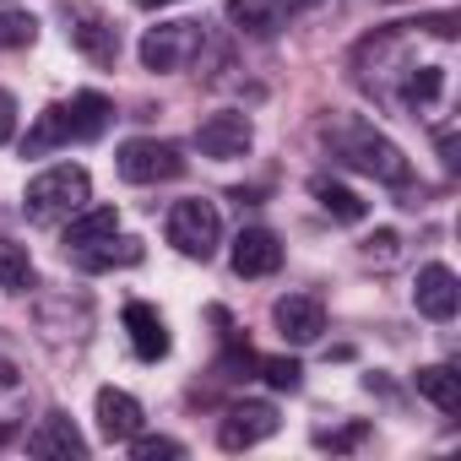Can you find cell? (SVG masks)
<instances>
[{
    "label": "cell",
    "mask_w": 461,
    "mask_h": 461,
    "mask_svg": "<svg viewBox=\"0 0 461 461\" xmlns=\"http://www.w3.org/2000/svg\"><path fill=\"white\" fill-rule=\"evenodd\" d=\"M201 55H206L201 23H158V28H147V39H141V66H147V71H185V66H195Z\"/></svg>",
    "instance_id": "6"
},
{
    "label": "cell",
    "mask_w": 461,
    "mask_h": 461,
    "mask_svg": "<svg viewBox=\"0 0 461 461\" xmlns=\"http://www.w3.org/2000/svg\"><path fill=\"white\" fill-rule=\"evenodd\" d=\"M125 445H131V456H136V461H158V456H185V445H179V439H168V434H141V429H136V434H131Z\"/></svg>",
    "instance_id": "27"
},
{
    "label": "cell",
    "mask_w": 461,
    "mask_h": 461,
    "mask_svg": "<svg viewBox=\"0 0 461 461\" xmlns=\"http://www.w3.org/2000/svg\"><path fill=\"white\" fill-rule=\"evenodd\" d=\"M272 321H277L283 342L304 348V342H315V337L326 331V304H321L315 294H283V299L272 304Z\"/></svg>",
    "instance_id": "11"
},
{
    "label": "cell",
    "mask_w": 461,
    "mask_h": 461,
    "mask_svg": "<svg viewBox=\"0 0 461 461\" xmlns=\"http://www.w3.org/2000/svg\"><path fill=\"white\" fill-rule=\"evenodd\" d=\"M87 195H93L87 168H82V163H55V168H44L39 179H28L23 212H28V222L55 228V222H66V217H77V212L87 206Z\"/></svg>",
    "instance_id": "4"
},
{
    "label": "cell",
    "mask_w": 461,
    "mask_h": 461,
    "mask_svg": "<svg viewBox=\"0 0 461 461\" xmlns=\"http://www.w3.org/2000/svg\"><path fill=\"white\" fill-rule=\"evenodd\" d=\"M228 23L250 39H272L288 28V12H283V0H228Z\"/></svg>",
    "instance_id": "17"
},
{
    "label": "cell",
    "mask_w": 461,
    "mask_h": 461,
    "mask_svg": "<svg viewBox=\"0 0 461 461\" xmlns=\"http://www.w3.org/2000/svg\"><path fill=\"white\" fill-rule=\"evenodd\" d=\"M66 39L93 60V66H114L120 60V28L93 12V6H66Z\"/></svg>",
    "instance_id": "8"
},
{
    "label": "cell",
    "mask_w": 461,
    "mask_h": 461,
    "mask_svg": "<svg viewBox=\"0 0 461 461\" xmlns=\"http://www.w3.org/2000/svg\"><path fill=\"white\" fill-rule=\"evenodd\" d=\"M310 195H315V201H321V212H331L337 222H364V217H369V206H364L348 185H337V179H326V174H315V179H310Z\"/></svg>",
    "instance_id": "20"
},
{
    "label": "cell",
    "mask_w": 461,
    "mask_h": 461,
    "mask_svg": "<svg viewBox=\"0 0 461 461\" xmlns=\"http://www.w3.org/2000/svg\"><path fill=\"white\" fill-rule=\"evenodd\" d=\"M33 33H39V23L28 12H0V50H23V44H33Z\"/></svg>",
    "instance_id": "25"
},
{
    "label": "cell",
    "mask_w": 461,
    "mask_h": 461,
    "mask_svg": "<svg viewBox=\"0 0 461 461\" xmlns=\"http://www.w3.org/2000/svg\"><path fill=\"white\" fill-rule=\"evenodd\" d=\"M109 234H120V212L114 206H82L71 217V228H66V256L71 250H87V245H98Z\"/></svg>",
    "instance_id": "19"
},
{
    "label": "cell",
    "mask_w": 461,
    "mask_h": 461,
    "mask_svg": "<svg viewBox=\"0 0 461 461\" xmlns=\"http://www.w3.org/2000/svg\"><path fill=\"white\" fill-rule=\"evenodd\" d=\"M17 418H23V375L17 364L0 358V439L17 434Z\"/></svg>",
    "instance_id": "23"
},
{
    "label": "cell",
    "mask_w": 461,
    "mask_h": 461,
    "mask_svg": "<svg viewBox=\"0 0 461 461\" xmlns=\"http://www.w3.org/2000/svg\"><path fill=\"white\" fill-rule=\"evenodd\" d=\"M369 434H375V429L358 418V423H342V429H321V434H315V445H321V450H358Z\"/></svg>",
    "instance_id": "26"
},
{
    "label": "cell",
    "mask_w": 461,
    "mask_h": 461,
    "mask_svg": "<svg viewBox=\"0 0 461 461\" xmlns=\"http://www.w3.org/2000/svg\"><path fill=\"white\" fill-rule=\"evenodd\" d=\"M168 245L179 250V256H190V261H212L217 256V245H222V217H217V206L212 201H174L168 206Z\"/></svg>",
    "instance_id": "5"
},
{
    "label": "cell",
    "mask_w": 461,
    "mask_h": 461,
    "mask_svg": "<svg viewBox=\"0 0 461 461\" xmlns=\"http://www.w3.org/2000/svg\"><path fill=\"white\" fill-rule=\"evenodd\" d=\"M141 240H125V234H109V240H98V245H87V250H71V261L82 267V272H114V267H141Z\"/></svg>",
    "instance_id": "18"
},
{
    "label": "cell",
    "mask_w": 461,
    "mask_h": 461,
    "mask_svg": "<svg viewBox=\"0 0 461 461\" xmlns=\"http://www.w3.org/2000/svg\"><path fill=\"white\" fill-rule=\"evenodd\" d=\"M277 267H283L277 234H267V228H245V234L234 240V272L240 277H272Z\"/></svg>",
    "instance_id": "15"
},
{
    "label": "cell",
    "mask_w": 461,
    "mask_h": 461,
    "mask_svg": "<svg viewBox=\"0 0 461 461\" xmlns=\"http://www.w3.org/2000/svg\"><path fill=\"white\" fill-rule=\"evenodd\" d=\"M28 456H87V439L77 434V423L66 412L39 418V429L28 434Z\"/></svg>",
    "instance_id": "16"
},
{
    "label": "cell",
    "mask_w": 461,
    "mask_h": 461,
    "mask_svg": "<svg viewBox=\"0 0 461 461\" xmlns=\"http://www.w3.org/2000/svg\"><path fill=\"white\" fill-rule=\"evenodd\" d=\"M353 82L434 131V141L456 136L450 109H456V17H423V23H391L380 33H369L353 50Z\"/></svg>",
    "instance_id": "1"
},
{
    "label": "cell",
    "mask_w": 461,
    "mask_h": 461,
    "mask_svg": "<svg viewBox=\"0 0 461 461\" xmlns=\"http://www.w3.org/2000/svg\"><path fill=\"white\" fill-rule=\"evenodd\" d=\"M364 256H369V261H380V267H385V261H396V234H391V228H380L375 240H364Z\"/></svg>",
    "instance_id": "28"
},
{
    "label": "cell",
    "mask_w": 461,
    "mask_h": 461,
    "mask_svg": "<svg viewBox=\"0 0 461 461\" xmlns=\"http://www.w3.org/2000/svg\"><path fill=\"white\" fill-rule=\"evenodd\" d=\"M12 136H17V98L0 87V147H6Z\"/></svg>",
    "instance_id": "29"
},
{
    "label": "cell",
    "mask_w": 461,
    "mask_h": 461,
    "mask_svg": "<svg viewBox=\"0 0 461 461\" xmlns=\"http://www.w3.org/2000/svg\"><path fill=\"white\" fill-rule=\"evenodd\" d=\"M120 179L131 185H163V179H179L185 174V152L174 141H158V136H136L120 147Z\"/></svg>",
    "instance_id": "7"
},
{
    "label": "cell",
    "mask_w": 461,
    "mask_h": 461,
    "mask_svg": "<svg viewBox=\"0 0 461 461\" xmlns=\"http://www.w3.org/2000/svg\"><path fill=\"white\" fill-rule=\"evenodd\" d=\"M109 120H114V104L104 98V93H77L71 104H50L39 120H33V131H28V158H44V152H55V147H71V141H98L104 131H109Z\"/></svg>",
    "instance_id": "3"
},
{
    "label": "cell",
    "mask_w": 461,
    "mask_h": 461,
    "mask_svg": "<svg viewBox=\"0 0 461 461\" xmlns=\"http://www.w3.org/2000/svg\"><path fill=\"white\" fill-rule=\"evenodd\" d=\"M256 369H261V380H267L272 391H299V385H304V369H299L294 358H256Z\"/></svg>",
    "instance_id": "24"
},
{
    "label": "cell",
    "mask_w": 461,
    "mask_h": 461,
    "mask_svg": "<svg viewBox=\"0 0 461 461\" xmlns=\"http://www.w3.org/2000/svg\"><path fill=\"white\" fill-rule=\"evenodd\" d=\"M93 412H98V434H104L109 445H125V439L141 429V402H136L131 391L104 385V391H98V402H93Z\"/></svg>",
    "instance_id": "14"
},
{
    "label": "cell",
    "mask_w": 461,
    "mask_h": 461,
    "mask_svg": "<svg viewBox=\"0 0 461 461\" xmlns=\"http://www.w3.org/2000/svg\"><path fill=\"white\" fill-rule=\"evenodd\" d=\"M412 304H418V315H429V321H450L456 315V304H461V288H456V272L450 267H423L418 272V288H412Z\"/></svg>",
    "instance_id": "12"
},
{
    "label": "cell",
    "mask_w": 461,
    "mask_h": 461,
    "mask_svg": "<svg viewBox=\"0 0 461 461\" xmlns=\"http://www.w3.org/2000/svg\"><path fill=\"white\" fill-rule=\"evenodd\" d=\"M321 141H326V152H331L342 168H353V174H364V179H380V185H391V190H407V185H412V163H407L402 147H396L391 136H380L369 120H326V125H321Z\"/></svg>",
    "instance_id": "2"
},
{
    "label": "cell",
    "mask_w": 461,
    "mask_h": 461,
    "mask_svg": "<svg viewBox=\"0 0 461 461\" xmlns=\"http://www.w3.org/2000/svg\"><path fill=\"white\" fill-rule=\"evenodd\" d=\"M125 331H131V353H136L141 364L168 358V326H163V315H158L152 304L131 299V304H125Z\"/></svg>",
    "instance_id": "13"
},
{
    "label": "cell",
    "mask_w": 461,
    "mask_h": 461,
    "mask_svg": "<svg viewBox=\"0 0 461 461\" xmlns=\"http://www.w3.org/2000/svg\"><path fill=\"white\" fill-rule=\"evenodd\" d=\"M0 288L6 294H28L33 288V256L17 240H0Z\"/></svg>",
    "instance_id": "22"
},
{
    "label": "cell",
    "mask_w": 461,
    "mask_h": 461,
    "mask_svg": "<svg viewBox=\"0 0 461 461\" xmlns=\"http://www.w3.org/2000/svg\"><path fill=\"white\" fill-rule=\"evenodd\" d=\"M272 434H277V407L272 402H234L228 418H222V429H217V445L222 450H250V445H261Z\"/></svg>",
    "instance_id": "10"
},
{
    "label": "cell",
    "mask_w": 461,
    "mask_h": 461,
    "mask_svg": "<svg viewBox=\"0 0 461 461\" xmlns=\"http://www.w3.org/2000/svg\"><path fill=\"white\" fill-rule=\"evenodd\" d=\"M418 396H429L439 412H461V375L450 364H429L418 369Z\"/></svg>",
    "instance_id": "21"
},
{
    "label": "cell",
    "mask_w": 461,
    "mask_h": 461,
    "mask_svg": "<svg viewBox=\"0 0 461 461\" xmlns=\"http://www.w3.org/2000/svg\"><path fill=\"white\" fill-rule=\"evenodd\" d=\"M195 147H201V158L228 163V158H245L256 147V131H250V120L240 109H222V114H206L195 125Z\"/></svg>",
    "instance_id": "9"
},
{
    "label": "cell",
    "mask_w": 461,
    "mask_h": 461,
    "mask_svg": "<svg viewBox=\"0 0 461 461\" xmlns=\"http://www.w3.org/2000/svg\"><path fill=\"white\" fill-rule=\"evenodd\" d=\"M131 6H141V12H163V6H179V0H131Z\"/></svg>",
    "instance_id": "30"
}]
</instances>
